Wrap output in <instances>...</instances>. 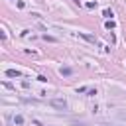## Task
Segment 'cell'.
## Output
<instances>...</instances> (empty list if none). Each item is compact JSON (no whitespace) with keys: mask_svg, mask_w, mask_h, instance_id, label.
Returning <instances> with one entry per match:
<instances>
[{"mask_svg":"<svg viewBox=\"0 0 126 126\" xmlns=\"http://www.w3.org/2000/svg\"><path fill=\"white\" fill-rule=\"evenodd\" d=\"M61 75H71V69H69V67H63V69H61Z\"/></svg>","mask_w":126,"mask_h":126,"instance_id":"obj_5","label":"cell"},{"mask_svg":"<svg viewBox=\"0 0 126 126\" xmlns=\"http://www.w3.org/2000/svg\"><path fill=\"white\" fill-rule=\"evenodd\" d=\"M49 106L59 108V110H65V108H67V100H65V98H51V100H49Z\"/></svg>","mask_w":126,"mask_h":126,"instance_id":"obj_1","label":"cell"},{"mask_svg":"<svg viewBox=\"0 0 126 126\" xmlns=\"http://www.w3.org/2000/svg\"><path fill=\"white\" fill-rule=\"evenodd\" d=\"M73 2H75V4H81V0H73Z\"/></svg>","mask_w":126,"mask_h":126,"instance_id":"obj_10","label":"cell"},{"mask_svg":"<svg viewBox=\"0 0 126 126\" xmlns=\"http://www.w3.org/2000/svg\"><path fill=\"white\" fill-rule=\"evenodd\" d=\"M102 14H104V16H106V18H112V12H110V10H104V12H102Z\"/></svg>","mask_w":126,"mask_h":126,"instance_id":"obj_9","label":"cell"},{"mask_svg":"<svg viewBox=\"0 0 126 126\" xmlns=\"http://www.w3.org/2000/svg\"><path fill=\"white\" fill-rule=\"evenodd\" d=\"M112 28H114V22H112V20H110V22H106V30H112Z\"/></svg>","mask_w":126,"mask_h":126,"instance_id":"obj_7","label":"cell"},{"mask_svg":"<svg viewBox=\"0 0 126 126\" xmlns=\"http://www.w3.org/2000/svg\"><path fill=\"white\" fill-rule=\"evenodd\" d=\"M6 75H8V77H22V73H20V71H16V69H8V71H6Z\"/></svg>","mask_w":126,"mask_h":126,"instance_id":"obj_2","label":"cell"},{"mask_svg":"<svg viewBox=\"0 0 126 126\" xmlns=\"http://www.w3.org/2000/svg\"><path fill=\"white\" fill-rule=\"evenodd\" d=\"M79 35H81V37H85V39H87V41H91V43H96V37H94V35H87V33H79Z\"/></svg>","mask_w":126,"mask_h":126,"instance_id":"obj_3","label":"cell"},{"mask_svg":"<svg viewBox=\"0 0 126 126\" xmlns=\"http://www.w3.org/2000/svg\"><path fill=\"white\" fill-rule=\"evenodd\" d=\"M43 39H45V41H55V37H51V35H47V33L43 35Z\"/></svg>","mask_w":126,"mask_h":126,"instance_id":"obj_8","label":"cell"},{"mask_svg":"<svg viewBox=\"0 0 126 126\" xmlns=\"http://www.w3.org/2000/svg\"><path fill=\"white\" fill-rule=\"evenodd\" d=\"M87 8H91V10L96 8V2H87Z\"/></svg>","mask_w":126,"mask_h":126,"instance_id":"obj_6","label":"cell"},{"mask_svg":"<svg viewBox=\"0 0 126 126\" xmlns=\"http://www.w3.org/2000/svg\"><path fill=\"white\" fill-rule=\"evenodd\" d=\"M12 122H14V124H18V126H22V124H24V118H22V116H14V118H12Z\"/></svg>","mask_w":126,"mask_h":126,"instance_id":"obj_4","label":"cell"}]
</instances>
